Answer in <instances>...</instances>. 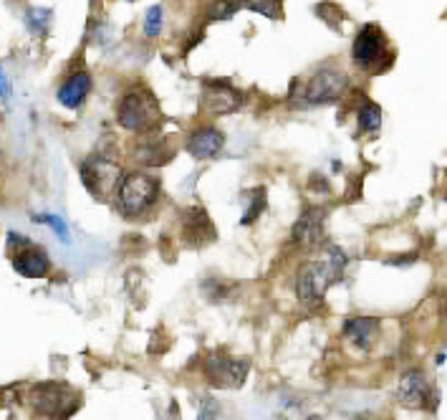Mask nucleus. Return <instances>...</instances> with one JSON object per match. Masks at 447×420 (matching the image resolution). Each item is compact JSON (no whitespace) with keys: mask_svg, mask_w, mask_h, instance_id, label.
Returning a JSON list of instances; mask_svg holds the SVG:
<instances>
[{"mask_svg":"<svg viewBox=\"0 0 447 420\" xmlns=\"http://www.w3.org/2000/svg\"><path fill=\"white\" fill-rule=\"evenodd\" d=\"M309 420H323V418H321V415H311Z\"/></svg>","mask_w":447,"mask_h":420,"instance_id":"nucleus-24","label":"nucleus"},{"mask_svg":"<svg viewBox=\"0 0 447 420\" xmlns=\"http://www.w3.org/2000/svg\"><path fill=\"white\" fill-rule=\"evenodd\" d=\"M48 256L41 248H23L20 254L13 256V268L15 274L26 276V279H43L48 274Z\"/></svg>","mask_w":447,"mask_h":420,"instance_id":"nucleus-13","label":"nucleus"},{"mask_svg":"<svg viewBox=\"0 0 447 420\" xmlns=\"http://www.w3.org/2000/svg\"><path fill=\"white\" fill-rule=\"evenodd\" d=\"M51 23V10L46 8H31L26 13V26L31 34H46Z\"/></svg>","mask_w":447,"mask_h":420,"instance_id":"nucleus-17","label":"nucleus"},{"mask_svg":"<svg viewBox=\"0 0 447 420\" xmlns=\"http://www.w3.org/2000/svg\"><path fill=\"white\" fill-rule=\"evenodd\" d=\"M38 223H46V226H51L56 233H59V238L61 240H68V228H66V223L61 218H56V215H38Z\"/></svg>","mask_w":447,"mask_h":420,"instance_id":"nucleus-22","label":"nucleus"},{"mask_svg":"<svg viewBox=\"0 0 447 420\" xmlns=\"http://www.w3.org/2000/svg\"><path fill=\"white\" fill-rule=\"evenodd\" d=\"M31 405L36 413L51 420H68L81 405V395L61 382H41L31 390Z\"/></svg>","mask_w":447,"mask_h":420,"instance_id":"nucleus-2","label":"nucleus"},{"mask_svg":"<svg viewBox=\"0 0 447 420\" xmlns=\"http://www.w3.org/2000/svg\"><path fill=\"white\" fill-rule=\"evenodd\" d=\"M344 334L354 342L359 349H369L379 337V319H369V317H354L346 319L344 324Z\"/></svg>","mask_w":447,"mask_h":420,"instance_id":"nucleus-15","label":"nucleus"},{"mask_svg":"<svg viewBox=\"0 0 447 420\" xmlns=\"http://www.w3.org/2000/svg\"><path fill=\"white\" fill-rule=\"evenodd\" d=\"M159 198V180L149 173H129L119 185L117 208L126 218H139Z\"/></svg>","mask_w":447,"mask_h":420,"instance_id":"nucleus-1","label":"nucleus"},{"mask_svg":"<svg viewBox=\"0 0 447 420\" xmlns=\"http://www.w3.org/2000/svg\"><path fill=\"white\" fill-rule=\"evenodd\" d=\"M265 190L263 187H258V190H253V205L245 208L243 213V226H248V223H253V220L258 218V213H263L265 210Z\"/></svg>","mask_w":447,"mask_h":420,"instance_id":"nucleus-20","label":"nucleus"},{"mask_svg":"<svg viewBox=\"0 0 447 420\" xmlns=\"http://www.w3.org/2000/svg\"><path fill=\"white\" fill-rule=\"evenodd\" d=\"M203 104L210 114H228L243 104V94L235 92L230 84H210L205 89Z\"/></svg>","mask_w":447,"mask_h":420,"instance_id":"nucleus-9","label":"nucleus"},{"mask_svg":"<svg viewBox=\"0 0 447 420\" xmlns=\"http://www.w3.org/2000/svg\"><path fill=\"white\" fill-rule=\"evenodd\" d=\"M430 382L420 370H409L400 380V400L407 407H425L430 400Z\"/></svg>","mask_w":447,"mask_h":420,"instance_id":"nucleus-11","label":"nucleus"},{"mask_svg":"<svg viewBox=\"0 0 447 420\" xmlns=\"http://www.w3.org/2000/svg\"><path fill=\"white\" fill-rule=\"evenodd\" d=\"M0 84H3V104H8V99H10V79H8L6 71L0 73Z\"/></svg>","mask_w":447,"mask_h":420,"instance_id":"nucleus-23","label":"nucleus"},{"mask_svg":"<svg viewBox=\"0 0 447 420\" xmlns=\"http://www.w3.org/2000/svg\"><path fill=\"white\" fill-rule=\"evenodd\" d=\"M245 6H248L250 10H256V13L265 15V18H273V20L283 18V3L281 0H248Z\"/></svg>","mask_w":447,"mask_h":420,"instance_id":"nucleus-18","label":"nucleus"},{"mask_svg":"<svg viewBox=\"0 0 447 420\" xmlns=\"http://www.w3.org/2000/svg\"><path fill=\"white\" fill-rule=\"evenodd\" d=\"M81 180L96 201H106L112 193H119L124 175H122L117 162H109L106 157H89L81 165Z\"/></svg>","mask_w":447,"mask_h":420,"instance_id":"nucleus-5","label":"nucleus"},{"mask_svg":"<svg viewBox=\"0 0 447 420\" xmlns=\"http://www.w3.org/2000/svg\"><path fill=\"white\" fill-rule=\"evenodd\" d=\"M237 3L235 0H215L212 3V8L207 10V18L210 20H228V18H233L235 15V10H237Z\"/></svg>","mask_w":447,"mask_h":420,"instance_id":"nucleus-19","label":"nucleus"},{"mask_svg":"<svg viewBox=\"0 0 447 420\" xmlns=\"http://www.w3.org/2000/svg\"><path fill=\"white\" fill-rule=\"evenodd\" d=\"M351 59L359 68H372L376 64H384V68L389 66V51H387V38L381 34V28L374 23H367V26L356 34L354 46H351ZM376 71V68H374Z\"/></svg>","mask_w":447,"mask_h":420,"instance_id":"nucleus-6","label":"nucleus"},{"mask_svg":"<svg viewBox=\"0 0 447 420\" xmlns=\"http://www.w3.org/2000/svg\"><path fill=\"white\" fill-rule=\"evenodd\" d=\"M89 92H91V73L76 71L59 87L56 99H59V104H64L66 109H79L81 104H84Z\"/></svg>","mask_w":447,"mask_h":420,"instance_id":"nucleus-12","label":"nucleus"},{"mask_svg":"<svg viewBox=\"0 0 447 420\" xmlns=\"http://www.w3.org/2000/svg\"><path fill=\"white\" fill-rule=\"evenodd\" d=\"M248 360H235V357H220L210 354L207 357V377L212 385L220 387H240L248 375Z\"/></svg>","mask_w":447,"mask_h":420,"instance_id":"nucleus-8","label":"nucleus"},{"mask_svg":"<svg viewBox=\"0 0 447 420\" xmlns=\"http://www.w3.org/2000/svg\"><path fill=\"white\" fill-rule=\"evenodd\" d=\"M339 274V266L336 263H323V261H311L298 271L296 279V294L301 299L303 307L316 309L321 307L323 294L329 289V284L334 281V276Z\"/></svg>","mask_w":447,"mask_h":420,"instance_id":"nucleus-4","label":"nucleus"},{"mask_svg":"<svg viewBox=\"0 0 447 420\" xmlns=\"http://www.w3.org/2000/svg\"><path fill=\"white\" fill-rule=\"evenodd\" d=\"M356 117H359V127H362L364 132H376L381 124V109L376 107V104H372V101H364Z\"/></svg>","mask_w":447,"mask_h":420,"instance_id":"nucleus-16","label":"nucleus"},{"mask_svg":"<svg viewBox=\"0 0 447 420\" xmlns=\"http://www.w3.org/2000/svg\"><path fill=\"white\" fill-rule=\"evenodd\" d=\"M117 120L129 132H145L159 122V107L147 92L134 89V92H126L119 101Z\"/></svg>","mask_w":447,"mask_h":420,"instance_id":"nucleus-3","label":"nucleus"},{"mask_svg":"<svg viewBox=\"0 0 447 420\" xmlns=\"http://www.w3.org/2000/svg\"><path fill=\"white\" fill-rule=\"evenodd\" d=\"M323 238V213L318 208L306 210L293 226V240L301 246H318Z\"/></svg>","mask_w":447,"mask_h":420,"instance_id":"nucleus-14","label":"nucleus"},{"mask_svg":"<svg viewBox=\"0 0 447 420\" xmlns=\"http://www.w3.org/2000/svg\"><path fill=\"white\" fill-rule=\"evenodd\" d=\"M225 145V137L220 129L215 127H200L187 137V152L198 160H207V157H215Z\"/></svg>","mask_w":447,"mask_h":420,"instance_id":"nucleus-10","label":"nucleus"},{"mask_svg":"<svg viewBox=\"0 0 447 420\" xmlns=\"http://www.w3.org/2000/svg\"><path fill=\"white\" fill-rule=\"evenodd\" d=\"M349 79L342 71L336 68H321L318 73H314L306 84V101L311 104H326V101H336L346 92Z\"/></svg>","mask_w":447,"mask_h":420,"instance_id":"nucleus-7","label":"nucleus"},{"mask_svg":"<svg viewBox=\"0 0 447 420\" xmlns=\"http://www.w3.org/2000/svg\"><path fill=\"white\" fill-rule=\"evenodd\" d=\"M159 31H162V6H152L145 15V34L154 38L159 36Z\"/></svg>","mask_w":447,"mask_h":420,"instance_id":"nucleus-21","label":"nucleus"}]
</instances>
